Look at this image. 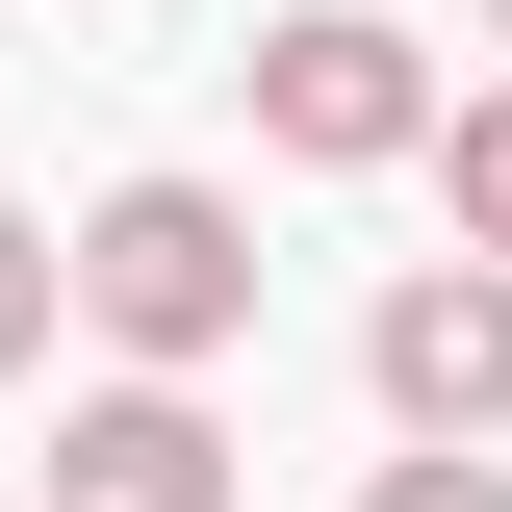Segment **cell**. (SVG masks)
Here are the masks:
<instances>
[{
	"instance_id": "obj_1",
	"label": "cell",
	"mask_w": 512,
	"mask_h": 512,
	"mask_svg": "<svg viewBox=\"0 0 512 512\" xmlns=\"http://www.w3.org/2000/svg\"><path fill=\"white\" fill-rule=\"evenodd\" d=\"M77 333H103L128 384H205L256 333V205L231 180H103L77 205Z\"/></svg>"
},
{
	"instance_id": "obj_2",
	"label": "cell",
	"mask_w": 512,
	"mask_h": 512,
	"mask_svg": "<svg viewBox=\"0 0 512 512\" xmlns=\"http://www.w3.org/2000/svg\"><path fill=\"white\" fill-rule=\"evenodd\" d=\"M256 128H282L308 180H384V154H436V52H410L384 0H308V26H256Z\"/></svg>"
},
{
	"instance_id": "obj_3",
	"label": "cell",
	"mask_w": 512,
	"mask_h": 512,
	"mask_svg": "<svg viewBox=\"0 0 512 512\" xmlns=\"http://www.w3.org/2000/svg\"><path fill=\"white\" fill-rule=\"evenodd\" d=\"M359 359H384V410H410V436H512V256H410Z\"/></svg>"
},
{
	"instance_id": "obj_4",
	"label": "cell",
	"mask_w": 512,
	"mask_h": 512,
	"mask_svg": "<svg viewBox=\"0 0 512 512\" xmlns=\"http://www.w3.org/2000/svg\"><path fill=\"white\" fill-rule=\"evenodd\" d=\"M52 512H231L205 384H103V410H52Z\"/></svg>"
},
{
	"instance_id": "obj_5",
	"label": "cell",
	"mask_w": 512,
	"mask_h": 512,
	"mask_svg": "<svg viewBox=\"0 0 512 512\" xmlns=\"http://www.w3.org/2000/svg\"><path fill=\"white\" fill-rule=\"evenodd\" d=\"M436 154H461V256H512V77H487V103H436Z\"/></svg>"
},
{
	"instance_id": "obj_6",
	"label": "cell",
	"mask_w": 512,
	"mask_h": 512,
	"mask_svg": "<svg viewBox=\"0 0 512 512\" xmlns=\"http://www.w3.org/2000/svg\"><path fill=\"white\" fill-rule=\"evenodd\" d=\"M52 308H77V256H52V231H26V205H0V384L52 359Z\"/></svg>"
},
{
	"instance_id": "obj_7",
	"label": "cell",
	"mask_w": 512,
	"mask_h": 512,
	"mask_svg": "<svg viewBox=\"0 0 512 512\" xmlns=\"http://www.w3.org/2000/svg\"><path fill=\"white\" fill-rule=\"evenodd\" d=\"M359 512H512V461H487V436H410V461H384Z\"/></svg>"
},
{
	"instance_id": "obj_8",
	"label": "cell",
	"mask_w": 512,
	"mask_h": 512,
	"mask_svg": "<svg viewBox=\"0 0 512 512\" xmlns=\"http://www.w3.org/2000/svg\"><path fill=\"white\" fill-rule=\"evenodd\" d=\"M487 52H512V0H487Z\"/></svg>"
}]
</instances>
